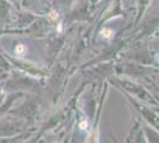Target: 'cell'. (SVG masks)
<instances>
[{"label": "cell", "mask_w": 159, "mask_h": 143, "mask_svg": "<svg viewBox=\"0 0 159 143\" xmlns=\"http://www.w3.org/2000/svg\"><path fill=\"white\" fill-rule=\"evenodd\" d=\"M87 127H88V122L87 120H83V122L80 123V128H81V129H86Z\"/></svg>", "instance_id": "cell-2"}, {"label": "cell", "mask_w": 159, "mask_h": 143, "mask_svg": "<svg viewBox=\"0 0 159 143\" xmlns=\"http://www.w3.org/2000/svg\"><path fill=\"white\" fill-rule=\"evenodd\" d=\"M16 53H17V55H19V56H23V55L25 54V47H24V45H18V47L16 48Z\"/></svg>", "instance_id": "cell-1"}, {"label": "cell", "mask_w": 159, "mask_h": 143, "mask_svg": "<svg viewBox=\"0 0 159 143\" xmlns=\"http://www.w3.org/2000/svg\"><path fill=\"white\" fill-rule=\"evenodd\" d=\"M102 34H103L105 37H111V36H112V35H111V34H112L111 30H105V31H102Z\"/></svg>", "instance_id": "cell-3"}]
</instances>
